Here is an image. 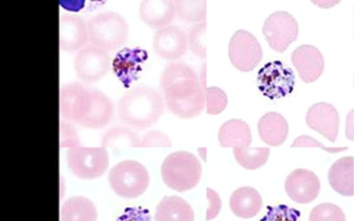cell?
Segmentation results:
<instances>
[{"label": "cell", "instance_id": "277c9868", "mask_svg": "<svg viewBox=\"0 0 354 221\" xmlns=\"http://www.w3.org/2000/svg\"><path fill=\"white\" fill-rule=\"evenodd\" d=\"M202 175L199 160L193 153L178 151L168 155L161 165V176L165 184L178 192L195 187Z\"/></svg>", "mask_w": 354, "mask_h": 221}, {"label": "cell", "instance_id": "5b68a950", "mask_svg": "<svg viewBox=\"0 0 354 221\" xmlns=\"http://www.w3.org/2000/svg\"><path fill=\"white\" fill-rule=\"evenodd\" d=\"M86 26L90 43L107 52L121 47L129 36L127 21L113 11L102 12L93 16Z\"/></svg>", "mask_w": 354, "mask_h": 221}, {"label": "cell", "instance_id": "1f68e13d", "mask_svg": "<svg viewBox=\"0 0 354 221\" xmlns=\"http://www.w3.org/2000/svg\"><path fill=\"white\" fill-rule=\"evenodd\" d=\"M171 141L165 133L153 130L140 137V147H170Z\"/></svg>", "mask_w": 354, "mask_h": 221}, {"label": "cell", "instance_id": "9c48e42d", "mask_svg": "<svg viewBox=\"0 0 354 221\" xmlns=\"http://www.w3.org/2000/svg\"><path fill=\"white\" fill-rule=\"evenodd\" d=\"M228 56L232 64L242 72H250L257 66L263 57L261 46L250 32L239 30L232 35L228 45Z\"/></svg>", "mask_w": 354, "mask_h": 221}, {"label": "cell", "instance_id": "603a6c76", "mask_svg": "<svg viewBox=\"0 0 354 221\" xmlns=\"http://www.w3.org/2000/svg\"><path fill=\"white\" fill-rule=\"evenodd\" d=\"M218 138L223 147L250 146L252 142L251 130L245 122L232 119L222 124Z\"/></svg>", "mask_w": 354, "mask_h": 221}, {"label": "cell", "instance_id": "d6a6232c", "mask_svg": "<svg viewBox=\"0 0 354 221\" xmlns=\"http://www.w3.org/2000/svg\"><path fill=\"white\" fill-rule=\"evenodd\" d=\"M291 147H319L329 153H337L348 149V147H326L322 143L308 135H301L292 142Z\"/></svg>", "mask_w": 354, "mask_h": 221}, {"label": "cell", "instance_id": "9a60e30c", "mask_svg": "<svg viewBox=\"0 0 354 221\" xmlns=\"http://www.w3.org/2000/svg\"><path fill=\"white\" fill-rule=\"evenodd\" d=\"M88 41L86 23L79 16L64 14L59 17V44L66 52L78 51Z\"/></svg>", "mask_w": 354, "mask_h": 221}, {"label": "cell", "instance_id": "ac0fdd59", "mask_svg": "<svg viewBox=\"0 0 354 221\" xmlns=\"http://www.w3.org/2000/svg\"><path fill=\"white\" fill-rule=\"evenodd\" d=\"M147 57V52L144 49L124 48L113 59V70L122 81L129 83L136 77Z\"/></svg>", "mask_w": 354, "mask_h": 221}, {"label": "cell", "instance_id": "f1b7e54d", "mask_svg": "<svg viewBox=\"0 0 354 221\" xmlns=\"http://www.w3.org/2000/svg\"><path fill=\"white\" fill-rule=\"evenodd\" d=\"M308 221H346V217L339 206L325 202L317 205L311 210Z\"/></svg>", "mask_w": 354, "mask_h": 221}, {"label": "cell", "instance_id": "7c38bea8", "mask_svg": "<svg viewBox=\"0 0 354 221\" xmlns=\"http://www.w3.org/2000/svg\"><path fill=\"white\" fill-rule=\"evenodd\" d=\"M187 37L177 26H168L158 30L153 38L156 54L167 60L175 61L182 57L187 48Z\"/></svg>", "mask_w": 354, "mask_h": 221}, {"label": "cell", "instance_id": "4fadbf2b", "mask_svg": "<svg viewBox=\"0 0 354 221\" xmlns=\"http://www.w3.org/2000/svg\"><path fill=\"white\" fill-rule=\"evenodd\" d=\"M320 182L311 171L297 169L292 171L285 181V190L288 197L299 204L313 201L319 195Z\"/></svg>", "mask_w": 354, "mask_h": 221}, {"label": "cell", "instance_id": "836d02e7", "mask_svg": "<svg viewBox=\"0 0 354 221\" xmlns=\"http://www.w3.org/2000/svg\"><path fill=\"white\" fill-rule=\"evenodd\" d=\"M78 145L79 138L73 126L62 121L60 123V146L71 148Z\"/></svg>", "mask_w": 354, "mask_h": 221}, {"label": "cell", "instance_id": "8d00e7d4", "mask_svg": "<svg viewBox=\"0 0 354 221\" xmlns=\"http://www.w3.org/2000/svg\"><path fill=\"white\" fill-rule=\"evenodd\" d=\"M354 110L352 109L348 113L346 119V137L347 139L354 140Z\"/></svg>", "mask_w": 354, "mask_h": 221}, {"label": "cell", "instance_id": "e575fe53", "mask_svg": "<svg viewBox=\"0 0 354 221\" xmlns=\"http://www.w3.org/2000/svg\"><path fill=\"white\" fill-rule=\"evenodd\" d=\"M117 221H151V216L147 209L129 207L124 210Z\"/></svg>", "mask_w": 354, "mask_h": 221}, {"label": "cell", "instance_id": "7a4b0ae2", "mask_svg": "<svg viewBox=\"0 0 354 221\" xmlns=\"http://www.w3.org/2000/svg\"><path fill=\"white\" fill-rule=\"evenodd\" d=\"M59 110L67 122L97 129L109 123L114 110L112 101L103 92L71 82L60 88Z\"/></svg>", "mask_w": 354, "mask_h": 221}, {"label": "cell", "instance_id": "83f0119b", "mask_svg": "<svg viewBox=\"0 0 354 221\" xmlns=\"http://www.w3.org/2000/svg\"><path fill=\"white\" fill-rule=\"evenodd\" d=\"M206 21L196 23L192 26L187 35L190 50L198 57L206 58Z\"/></svg>", "mask_w": 354, "mask_h": 221}, {"label": "cell", "instance_id": "d6986e66", "mask_svg": "<svg viewBox=\"0 0 354 221\" xmlns=\"http://www.w3.org/2000/svg\"><path fill=\"white\" fill-rule=\"evenodd\" d=\"M328 180L331 188L343 196L354 195V158L346 156L336 160L330 167Z\"/></svg>", "mask_w": 354, "mask_h": 221}, {"label": "cell", "instance_id": "f546056e", "mask_svg": "<svg viewBox=\"0 0 354 221\" xmlns=\"http://www.w3.org/2000/svg\"><path fill=\"white\" fill-rule=\"evenodd\" d=\"M205 106L207 113L216 115L221 113L227 104L226 93L220 88L211 86L205 88Z\"/></svg>", "mask_w": 354, "mask_h": 221}, {"label": "cell", "instance_id": "5bb4252c", "mask_svg": "<svg viewBox=\"0 0 354 221\" xmlns=\"http://www.w3.org/2000/svg\"><path fill=\"white\" fill-rule=\"evenodd\" d=\"M307 125L332 142L339 131V117L336 108L330 104L318 102L309 108L306 113Z\"/></svg>", "mask_w": 354, "mask_h": 221}, {"label": "cell", "instance_id": "7402d4cb", "mask_svg": "<svg viewBox=\"0 0 354 221\" xmlns=\"http://www.w3.org/2000/svg\"><path fill=\"white\" fill-rule=\"evenodd\" d=\"M155 221H194V213L183 198L165 196L156 206Z\"/></svg>", "mask_w": 354, "mask_h": 221}, {"label": "cell", "instance_id": "52a82bcc", "mask_svg": "<svg viewBox=\"0 0 354 221\" xmlns=\"http://www.w3.org/2000/svg\"><path fill=\"white\" fill-rule=\"evenodd\" d=\"M67 164L77 177L91 180L102 176L109 166V157L102 146H83L80 144L68 148Z\"/></svg>", "mask_w": 354, "mask_h": 221}, {"label": "cell", "instance_id": "8fae6325", "mask_svg": "<svg viewBox=\"0 0 354 221\" xmlns=\"http://www.w3.org/2000/svg\"><path fill=\"white\" fill-rule=\"evenodd\" d=\"M74 69L77 77L85 82L102 79L110 67L107 51L89 44L79 50L74 58Z\"/></svg>", "mask_w": 354, "mask_h": 221}, {"label": "cell", "instance_id": "4dcf8cb0", "mask_svg": "<svg viewBox=\"0 0 354 221\" xmlns=\"http://www.w3.org/2000/svg\"><path fill=\"white\" fill-rule=\"evenodd\" d=\"M267 212L260 221H298L301 215L299 210L286 204L267 206Z\"/></svg>", "mask_w": 354, "mask_h": 221}, {"label": "cell", "instance_id": "e0dca14e", "mask_svg": "<svg viewBox=\"0 0 354 221\" xmlns=\"http://www.w3.org/2000/svg\"><path fill=\"white\" fill-rule=\"evenodd\" d=\"M176 15V5L172 0H143L139 6L142 21L158 30L169 26Z\"/></svg>", "mask_w": 354, "mask_h": 221}, {"label": "cell", "instance_id": "44dd1931", "mask_svg": "<svg viewBox=\"0 0 354 221\" xmlns=\"http://www.w3.org/2000/svg\"><path fill=\"white\" fill-rule=\"evenodd\" d=\"M263 201L259 193L253 187L242 186L236 189L230 199L232 213L242 218H251L261 210Z\"/></svg>", "mask_w": 354, "mask_h": 221}, {"label": "cell", "instance_id": "ffe728a7", "mask_svg": "<svg viewBox=\"0 0 354 221\" xmlns=\"http://www.w3.org/2000/svg\"><path fill=\"white\" fill-rule=\"evenodd\" d=\"M261 139L267 144L278 146L282 144L288 134V124L285 117L277 112H268L258 122Z\"/></svg>", "mask_w": 354, "mask_h": 221}, {"label": "cell", "instance_id": "2e32d148", "mask_svg": "<svg viewBox=\"0 0 354 221\" xmlns=\"http://www.w3.org/2000/svg\"><path fill=\"white\" fill-rule=\"evenodd\" d=\"M292 63L300 78L306 83L317 80L324 68V60L321 52L308 44L297 47L291 55Z\"/></svg>", "mask_w": 354, "mask_h": 221}, {"label": "cell", "instance_id": "ba28073f", "mask_svg": "<svg viewBox=\"0 0 354 221\" xmlns=\"http://www.w3.org/2000/svg\"><path fill=\"white\" fill-rule=\"evenodd\" d=\"M257 86L270 99H279L292 92L295 77L292 70L281 61L266 63L258 72Z\"/></svg>", "mask_w": 354, "mask_h": 221}, {"label": "cell", "instance_id": "484cf974", "mask_svg": "<svg viewBox=\"0 0 354 221\" xmlns=\"http://www.w3.org/2000/svg\"><path fill=\"white\" fill-rule=\"evenodd\" d=\"M233 154L237 162L248 170L257 169L264 165L270 155L268 147H236Z\"/></svg>", "mask_w": 354, "mask_h": 221}, {"label": "cell", "instance_id": "cb8c5ba5", "mask_svg": "<svg viewBox=\"0 0 354 221\" xmlns=\"http://www.w3.org/2000/svg\"><path fill=\"white\" fill-rule=\"evenodd\" d=\"M97 217L94 204L83 196L71 197L61 207V221H96Z\"/></svg>", "mask_w": 354, "mask_h": 221}, {"label": "cell", "instance_id": "d590c367", "mask_svg": "<svg viewBox=\"0 0 354 221\" xmlns=\"http://www.w3.org/2000/svg\"><path fill=\"white\" fill-rule=\"evenodd\" d=\"M207 197L209 201V206L206 213V220L208 221L218 215L221 210V202L217 193L209 188L207 189Z\"/></svg>", "mask_w": 354, "mask_h": 221}, {"label": "cell", "instance_id": "30bf717a", "mask_svg": "<svg viewBox=\"0 0 354 221\" xmlns=\"http://www.w3.org/2000/svg\"><path fill=\"white\" fill-rule=\"evenodd\" d=\"M262 32L272 49L283 52L296 40L299 32L298 23L288 12L277 11L266 19Z\"/></svg>", "mask_w": 354, "mask_h": 221}, {"label": "cell", "instance_id": "4316f807", "mask_svg": "<svg viewBox=\"0 0 354 221\" xmlns=\"http://www.w3.org/2000/svg\"><path fill=\"white\" fill-rule=\"evenodd\" d=\"M178 17L188 23H199L206 19L205 0L174 1Z\"/></svg>", "mask_w": 354, "mask_h": 221}, {"label": "cell", "instance_id": "3957f363", "mask_svg": "<svg viewBox=\"0 0 354 221\" xmlns=\"http://www.w3.org/2000/svg\"><path fill=\"white\" fill-rule=\"evenodd\" d=\"M160 92L148 86H138L127 91L120 99L118 113L128 126L144 130L155 124L164 111Z\"/></svg>", "mask_w": 354, "mask_h": 221}, {"label": "cell", "instance_id": "8992f818", "mask_svg": "<svg viewBox=\"0 0 354 221\" xmlns=\"http://www.w3.org/2000/svg\"><path fill=\"white\" fill-rule=\"evenodd\" d=\"M147 169L139 162L125 160L109 171L108 180L113 191L120 197L134 198L142 195L149 184Z\"/></svg>", "mask_w": 354, "mask_h": 221}, {"label": "cell", "instance_id": "6da1fadb", "mask_svg": "<svg viewBox=\"0 0 354 221\" xmlns=\"http://www.w3.org/2000/svg\"><path fill=\"white\" fill-rule=\"evenodd\" d=\"M160 86L167 108L180 118L199 115L205 106V75L183 61L167 64L160 79Z\"/></svg>", "mask_w": 354, "mask_h": 221}, {"label": "cell", "instance_id": "d4e9b609", "mask_svg": "<svg viewBox=\"0 0 354 221\" xmlns=\"http://www.w3.org/2000/svg\"><path fill=\"white\" fill-rule=\"evenodd\" d=\"M101 146L113 150L140 147V136L125 126H114L102 135Z\"/></svg>", "mask_w": 354, "mask_h": 221}]
</instances>
